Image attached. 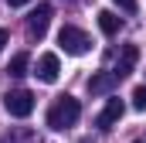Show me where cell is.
Returning a JSON list of instances; mask_svg holds the SVG:
<instances>
[{"label": "cell", "instance_id": "1", "mask_svg": "<svg viewBox=\"0 0 146 143\" xmlns=\"http://www.w3.org/2000/svg\"><path fill=\"white\" fill-rule=\"evenodd\" d=\"M78 116H82V102L72 99V96H58L54 106L48 109V126L51 130H68V126L78 123Z\"/></svg>", "mask_w": 146, "mask_h": 143}, {"label": "cell", "instance_id": "2", "mask_svg": "<svg viewBox=\"0 0 146 143\" xmlns=\"http://www.w3.org/2000/svg\"><path fill=\"white\" fill-rule=\"evenodd\" d=\"M58 44H61L65 55H85V51L92 48V37L85 34L82 27H75V24H65V27L58 31Z\"/></svg>", "mask_w": 146, "mask_h": 143}, {"label": "cell", "instance_id": "3", "mask_svg": "<svg viewBox=\"0 0 146 143\" xmlns=\"http://www.w3.org/2000/svg\"><path fill=\"white\" fill-rule=\"evenodd\" d=\"M3 106L10 116H17V119H27L31 112H34V96L27 92V89H10L7 96H3Z\"/></svg>", "mask_w": 146, "mask_h": 143}, {"label": "cell", "instance_id": "4", "mask_svg": "<svg viewBox=\"0 0 146 143\" xmlns=\"http://www.w3.org/2000/svg\"><path fill=\"white\" fill-rule=\"evenodd\" d=\"M51 17H54V7H51V3H37L34 10L27 14V34L34 37V41H41V37L48 34Z\"/></svg>", "mask_w": 146, "mask_h": 143}, {"label": "cell", "instance_id": "5", "mask_svg": "<svg viewBox=\"0 0 146 143\" xmlns=\"http://www.w3.org/2000/svg\"><path fill=\"white\" fill-rule=\"evenodd\" d=\"M34 75L41 78V82H58V75H61V61H58V55H41L37 58V68H34Z\"/></svg>", "mask_w": 146, "mask_h": 143}, {"label": "cell", "instance_id": "6", "mask_svg": "<svg viewBox=\"0 0 146 143\" xmlns=\"http://www.w3.org/2000/svg\"><path fill=\"white\" fill-rule=\"evenodd\" d=\"M122 112H126V106H122V99H109L106 102V109L99 112V119H95V126L99 130H112L119 119H122Z\"/></svg>", "mask_w": 146, "mask_h": 143}, {"label": "cell", "instance_id": "7", "mask_svg": "<svg viewBox=\"0 0 146 143\" xmlns=\"http://www.w3.org/2000/svg\"><path fill=\"white\" fill-rule=\"evenodd\" d=\"M136 58H139L136 44H126V48H122V55H119V61H115V68H112V75H115V78L122 82V78H126L129 72L136 68Z\"/></svg>", "mask_w": 146, "mask_h": 143}, {"label": "cell", "instance_id": "8", "mask_svg": "<svg viewBox=\"0 0 146 143\" xmlns=\"http://www.w3.org/2000/svg\"><path fill=\"white\" fill-rule=\"evenodd\" d=\"M115 85H119V78H115L112 72H99V75L88 78V92H92V96H106V92H112Z\"/></svg>", "mask_w": 146, "mask_h": 143}, {"label": "cell", "instance_id": "9", "mask_svg": "<svg viewBox=\"0 0 146 143\" xmlns=\"http://www.w3.org/2000/svg\"><path fill=\"white\" fill-rule=\"evenodd\" d=\"M99 27H102V34L115 37L119 31H122V17H119V14H112V10H99Z\"/></svg>", "mask_w": 146, "mask_h": 143}, {"label": "cell", "instance_id": "10", "mask_svg": "<svg viewBox=\"0 0 146 143\" xmlns=\"http://www.w3.org/2000/svg\"><path fill=\"white\" fill-rule=\"evenodd\" d=\"M27 65H31V58H27V51H21V55H14V58H10L7 72H10L14 78H24V75H27Z\"/></svg>", "mask_w": 146, "mask_h": 143}, {"label": "cell", "instance_id": "11", "mask_svg": "<svg viewBox=\"0 0 146 143\" xmlns=\"http://www.w3.org/2000/svg\"><path fill=\"white\" fill-rule=\"evenodd\" d=\"M133 109L146 112V85H136V89H133Z\"/></svg>", "mask_w": 146, "mask_h": 143}, {"label": "cell", "instance_id": "12", "mask_svg": "<svg viewBox=\"0 0 146 143\" xmlns=\"http://www.w3.org/2000/svg\"><path fill=\"white\" fill-rule=\"evenodd\" d=\"M115 7H119L122 14H136V7H139V3H136V0H115Z\"/></svg>", "mask_w": 146, "mask_h": 143}, {"label": "cell", "instance_id": "13", "mask_svg": "<svg viewBox=\"0 0 146 143\" xmlns=\"http://www.w3.org/2000/svg\"><path fill=\"white\" fill-rule=\"evenodd\" d=\"M7 3H10V7H27L31 0H7Z\"/></svg>", "mask_w": 146, "mask_h": 143}, {"label": "cell", "instance_id": "14", "mask_svg": "<svg viewBox=\"0 0 146 143\" xmlns=\"http://www.w3.org/2000/svg\"><path fill=\"white\" fill-rule=\"evenodd\" d=\"M3 44H7V31L0 27V51H3Z\"/></svg>", "mask_w": 146, "mask_h": 143}, {"label": "cell", "instance_id": "15", "mask_svg": "<svg viewBox=\"0 0 146 143\" xmlns=\"http://www.w3.org/2000/svg\"><path fill=\"white\" fill-rule=\"evenodd\" d=\"M136 143H146V140H136Z\"/></svg>", "mask_w": 146, "mask_h": 143}]
</instances>
